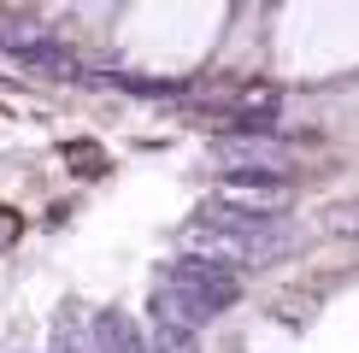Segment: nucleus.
<instances>
[{
	"instance_id": "1",
	"label": "nucleus",
	"mask_w": 359,
	"mask_h": 353,
	"mask_svg": "<svg viewBox=\"0 0 359 353\" xmlns=\"http://www.w3.org/2000/svg\"><path fill=\"white\" fill-rule=\"evenodd\" d=\"M189 242L212 247V254H236V259H271L289 247V224L271 212H253L242 200H201L189 218Z\"/></svg>"
},
{
	"instance_id": "2",
	"label": "nucleus",
	"mask_w": 359,
	"mask_h": 353,
	"mask_svg": "<svg viewBox=\"0 0 359 353\" xmlns=\"http://www.w3.org/2000/svg\"><path fill=\"white\" fill-rule=\"evenodd\" d=\"M165 289L177 294V300L189 306L194 318H212V312H224V306H236L242 300V283H236V271L224 259H212V254H183L165 271Z\"/></svg>"
},
{
	"instance_id": "3",
	"label": "nucleus",
	"mask_w": 359,
	"mask_h": 353,
	"mask_svg": "<svg viewBox=\"0 0 359 353\" xmlns=\"http://www.w3.org/2000/svg\"><path fill=\"white\" fill-rule=\"evenodd\" d=\"M147 353H201V318H194L165 283L154 289V330H147Z\"/></svg>"
},
{
	"instance_id": "4",
	"label": "nucleus",
	"mask_w": 359,
	"mask_h": 353,
	"mask_svg": "<svg viewBox=\"0 0 359 353\" xmlns=\"http://www.w3.org/2000/svg\"><path fill=\"white\" fill-rule=\"evenodd\" d=\"M88 342H95V353H147V335L136 330V318H130L124 306H107V312H95V330H88Z\"/></svg>"
},
{
	"instance_id": "5",
	"label": "nucleus",
	"mask_w": 359,
	"mask_h": 353,
	"mask_svg": "<svg viewBox=\"0 0 359 353\" xmlns=\"http://www.w3.org/2000/svg\"><path fill=\"white\" fill-rule=\"evenodd\" d=\"M41 41H48V36H41V24H29V18H18V12H6V6H0V53L29 59V53L41 48Z\"/></svg>"
},
{
	"instance_id": "6",
	"label": "nucleus",
	"mask_w": 359,
	"mask_h": 353,
	"mask_svg": "<svg viewBox=\"0 0 359 353\" xmlns=\"http://www.w3.org/2000/svg\"><path fill=\"white\" fill-rule=\"evenodd\" d=\"M318 230L341 235V242H359V195H348V200H330V206L318 212Z\"/></svg>"
},
{
	"instance_id": "7",
	"label": "nucleus",
	"mask_w": 359,
	"mask_h": 353,
	"mask_svg": "<svg viewBox=\"0 0 359 353\" xmlns=\"http://www.w3.org/2000/svg\"><path fill=\"white\" fill-rule=\"evenodd\" d=\"M48 353H95V342H88V330L65 312V318H59V330H53V347H48Z\"/></svg>"
},
{
	"instance_id": "8",
	"label": "nucleus",
	"mask_w": 359,
	"mask_h": 353,
	"mask_svg": "<svg viewBox=\"0 0 359 353\" xmlns=\"http://www.w3.org/2000/svg\"><path fill=\"white\" fill-rule=\"evenodd\" d=\"M18 230H24V218L12 212V206H0V247H12V242H18Z\"/></svg>"
}]
</instances>
